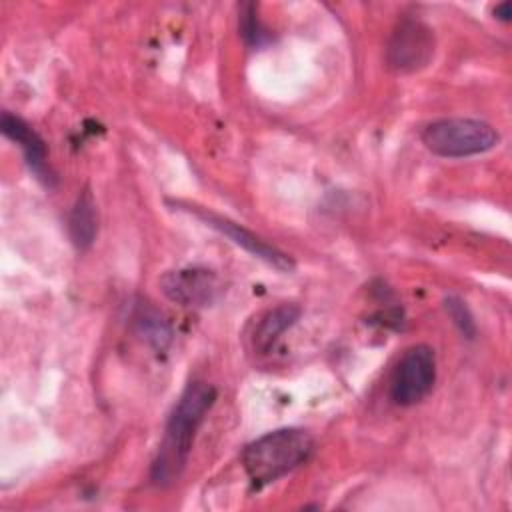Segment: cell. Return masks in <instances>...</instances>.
I'll return each instance as SVG.
<instances>
[{
    "mask_svg": "<svg viewBox=\"0 0 512 512\" xmlns=\"http://www.w3.org/2000/svg\"><path fill=\"white\" fill-rule=\"evenodd\" d=\"M216 396V388L208 382H190L186 386L166 422L158 454L150 468V480L156 486H170L182 476L194 436L214 406Z\"/></svg>",
    "mask_w": 512,
    "mask_h": 512,
    "instance_id": "1",
    "label": "cell"
},
{
    "mask_svg": "<svg viewBox=\"0 0 512 512\" xmlns=\"http://www.w3.org/2000/svg\"><path fill=\"white\" fill-rule=\"evenodd\" d=\"M314 452L312 436L302 428H278L242 450V466L254 488H264L304 464Z\"/></svg>",
    "mask_w": 512,
    "mask_h": 512,
    "instance_id": "2",
    "label": "cell"
},
{
    "mask_svg": "<svg viewBox=\"0 0 512 512\" xmlns=\"http://www.w3.org/2000/svg\"><path fill=\"white\" fill-rule=\"evenodd\" d=\"M422 144L442 158H466L492 150L500 142L496 128L478 118H440L424 126Z\"/></svg>",
    "mask_w": 512,
    "mask_h": 512,
    "instance_id": "3",
    "label": "cell"
},
{
    "mask_svg": "<svg viewBox=\"0 0 512 512\" xmlns=\"http://www.w3.org/2000/svg\"><path fill=\"white\" fill-rule=\"evenodd\" d=\"M436 382V354L426 344L410 346L398 360L390 378V396L400 406L424 400Z\"/></svg>",
    "mask_w": 512,
    "mask_h": 512,
    "instance_id": "4",
    "label": "cell"
},
{
    "mask_svg": "<svg viewBox=\"0 0 512 512\" xmlns=\"http://www.w3.org/2000/svg\"><path fill=\"white\" fill-rule=\"evenodd\" d=\"M432 56H434L432 30L416 18H402L396 24L386 44L388 68L398 74H410L428 66Z\"/></svg>",
    "mask_w": 512,
    "mask_h": 512,
    "instance_id": "5",
    "label": "cell"
},
{
    "mask_svg": "<svg viewBox=\"0 0 512 512\" xmlns=\"http://www.w3.org/2000/svg\"><path fill=\"white\" fill-rule=\"evenodd\" d=\"M160 290L164 296L180 306H208L216 300L220 284L218 276L208 268L188 266L178 270H168L160 278Z\"/></svg>",
    "mask_w": 512,
    "mask_h": 512,
    "instance_id": "6",
    "label": "cell"
},
{
    "mask_svg": "<svg viewBox=\"0 0 512 512\" xmlns=\"http://www.w3.org/2000/svg\"><path fill=\"white\" fill-rule=\"evenodd\" d=\"M0 130L6 138L16 142L24 154V160L30 168V172L46 186H52L56 182L54 172L48 166V150L42 140V136L22 118L4 112L0 118Z\"/></svg>",
    "mask_w": 512,
    "mask_h": 512,
    "instance_id": "7",
    "label": "cell"
},
{
    "mask_svg": "<svg viewBox=\"0 0 512 512\" xmlns=\"http://www.w3.org/2000/svg\"><path fill=\"white\" fill-rule=\"evenodd\" d=\"M198 216L204 218V220L208 222V226L216 228L218 232H222L224 236H228L234 244L242 246L246 252L254 254L256 258L264 260L266 264L274 266L276 270H280V272H292V270H294L296 264H294V260H292L288 254H284V252L278 250L276 246L264 242L262 238H258L256 234H252V232L246 230L244 226H240V224H236V222H232V220H228V218L210 214V212H208V214L198 212Z\"/></svg>",
    "mask_w": 512,
    "mask_h": 512,
    "instance_id": "8",
    "label": "cell"
},
{
    "mask_svg": "<svg viewBox=\"0 0 512 512\" xmlns=\"http://www.w3.org/2000/svg\"><path fill=\"white\" fill-rule=\"evenodd\" d=\"M98 232V210L92 192L86 188L78 194L70 214H68V234L78 250L92 246Z\"/></svg>",
    "mask_w": 512,
    "mask_h": 512,
    "instance_id": "9",
    "label": "cell"
},
{
    "mask_svg": "<svg viewBox=\"0 0 512 512\" xmlns=\"http://www.w3.org/2000/svg\"><path fill=\"white\" fill-rule=\"evenodd\" d=\"M132 326H134V332L146 344H150L154 350L162 352L172 342L170 322L150 302H138L134 306V310H132Z\"/></svg>",
    "mask_w": 512,
    "mask_h": 512,
    "instance_id": "10",
    "label": "cell"
},
{
    "mask_svg": "<svg viewBox=\"0 0 512 512\" xmlns=\"http://www.w3.org/2000/svg\"><path fill=\"white\" fill-rule=\"evenodd\" d=\"M300 318V308L296 304H280L270 310L254 330V346L260 352H268L276 340Z\"/></svg>",
    "mask_w": 512,
    "mask_h": 512,
    "instance_id": "11",
    "label": "cell"
},
{
    "mask_svg": "<svg viewBox=\"0 0 512 512\" xmlns=\"http://www.w3.org/2000/svg\"><path fill=\"white\" fill-rule=\"evenodd\" d=\"M238 30H240V36L244 38V42L248 46L260 48L270 40V32L262 24V20L258 18L256 4H252V2H246V4L240 6V10H238Z\"/></svg>",
    "mask_w": 512,
    "mask_h": 512,
    "instance_id": "12",
    "label": "cell"
},
{
    "mask_svg": "<svg viewBox=\"0 0 512 512\" xmlns=\"http://www.w3.org/2000/svg\"><path fill=\"white\" fill-rule=\"evenodd\" d=\"M444 308H446V314L450 316V320L454 322V326L466 338L472 340L476 336V322H474V316H472L470 308L466 306V302L460 300L458 296H448V298H444Z\"/></svg>",
    "mask_w": 512,
    "mask_h": 512,
    "instance_id": "13",
    "label": "cell"
},
{
    "mask_svg": "<svg viewBox=\"0 0 512 512\" xmlns=\"http://www.w3.org/2000/svg\"><path fill=\"white\" fill-rule=\"evenodd\" d=\"M494 16H496L498 20H502V22H510V18H512V6H510V2H500V4H496Z\"/></svg>",
    "mask_w": 512,
    "mask_h": 512,
    "instance_id": "14",
    "label": "cell"
}]
</instances>
